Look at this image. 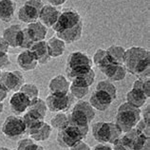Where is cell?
<instances>
[{"label":"cell","mask_w":150,"mask_h":150,"mask_svg":"<svg viewBox=\"0 0 150 150\" xmlns=\"http://www.w3.org/2000/svg\"><path fill=\"white\" fill-rule=\"evenodd\" d=\"M91 60H92V64L94 66H96L99 69L100 71L105 69L110 64L115 63L113 61V59L110 57V55L106 52V50L104 49H98L95 51V53L93 54Z\"/></svg>","instance_id":"23"},{"label":"cell","mask_w":150,"mask_h":150,"mask_svg":"<svg viewBox=\"0 0 150 150\" xmlns=\"http://www.w3.org/2000/svg\"><path fill=\"white\" fill-rule=\"evenodd\" d=\"M49 2L50 5L54 6V7H59V6H63L64 4L67 2V0H47Z\"/></svg>","instance_id":"45"},{"label":"cell","mask_w":150,"mask_h":150,"mask_svg":"<svg viewBox=\"0 0 150 150\" xmlns=\"http://www.w3.org/2000/svg\"><path fill=\"white\" fill-rule=\"evenodd\" d=\"M10 108L15 115L24 114L29 108L30 100L21 91L14 92L10 98Z\"/></svg>","instance_id":"13"},{"label":"cell","mask_w":150,"mask_h":150,"mask_svg":"<svg viewBox=\"0 0 150 150\" xmlns=\"http://www.w3.org/2000/svg\"><path fill=\"white\" fill-rule=\"evenodd\" d=\"M69 150H91V147L86 143H85L84 141H81L70 147Z\"/></svg>","instance_id":"39"},{"label":"cell","mask_w":150,"mask_h":150,"mask_svg":"<svg viewBox=\"0 0 150 150\" xmlns=\"http://www.w3.org/2000/svg\"><path fill=\"white\" fill-rule=\"evenodd\" d=\"M68 121H69L68 114L65 112H60V113L55 114V115L51 118L50 125L51 127H52V129L54 128L56 130H59L68 123Z\"/></svg>","instance_id":"34"},{"label":"cell","mask_w":150,"mask_h":150,"mask_svg":"<svg viewBox=\"0 0 150 150\" xmlns=\"http://www.w3.org/2000/svg\"><path fill=\"white\" fill-rule=\"evenodd\" d=\"M132 88L136 89L149 99L150 97V77L146 78H138L134 81L132 85Z\"/></svg>","instance_id":"27"},{"label":"cell","mask_w":150,"mask_h":150,"mask_svg":"<svg viewBox=\"0 0 150 150\" xmlns=\"http://www.w3.org/2000/svg\"><path fill=\"white\" fill-rule=\"evenodd\" d=\"M141 116L143 120L147 122V123H150V105H146V108H145L144 111L141 112Z\"/></svg>","instance_id":"41"},{"label":"cell","mask_w":150,"mask_h":150,"mask_svg":"<svg viewBox=\"0 0 150 150\" xmlns=\"http://www.w3.org/2000/svg\"><path fill=\"white\" fill-rule=\"evenodd\" d=\"M1 132L10 140L16 141L27 134V127L23 117L10 115L3 122Z\"/></svg>","instance_id":"8"},{"label":"cell","mask_w":150,"mask_h":150,"mask_svg":"<svg viewBox=\"0 0 150 150\" xmlns=\"http://www.w3.org/2000/svg\"><path fill=\"white\" fill-rule=\"evenodd\" d=\"M51 29L66 44H72L82 38L84 22L76 10L65 9L60 13Z\"/></svg>","instance_id":"1"},{"label":"cell","mask_w":150,"mask_h":150,"mask_svg":"<svg viewBox=\"0 0 150 150\" xmlns=\"http://www.w3.org/2000/svg\"><path fill=\"white\" fill-rule=\"evenodd\" d=\"M74 98L69 93H50L46 98V105L48 110L54 113L67 112L74 105Z\"/></svg>","instance_id":"9"},{"label":"cell","mask_w":150,"mask_h":150,"mask_svg":"<svg viewBox=\"0 0 150 150\" xmlns=\"http://www.w3.org/2000/svg\"><path fill=\"white\" fill-rule=\"evenodd\" d=\"M16 150H45V147L41 144H36V142L31 140L30 138H24L17 143Z\"/></svg>","instance_id":"30"},{"label":"cell","mask_w":150,"mask_h":150,"mask_svg":"<svg viewBox=\"0 0 150 150\" xmlns=\"http://www.w3.org/2000/svg\"><path fill=\"white\" fill-rule=\"evenodd\" d=\"M7 150H16V149H10V148H8Z\"/></svg>","instance_id":"47"},{"label":"cell","mask_w":150,"mask_h":150,"mask_svg":"<svg viewBox=\"0 0 150 150\" xmlns=\"http://www.w3.org/2000/svg\"><path fill=\"white\" fill-rule=\"evenodd\" d=\"M92 60L88 54L84 51H72L67 57L66 62V75L68 80L73 77L89 71L92 68Z\"/></svg>","instance_id":"4"},{"label":"cell","mask_w":150,"mask_h":150,"mask_svg":"<svg viewBox=\"0 0 150 150\" xmlns=\"http://www.w3.org/2000/svg\"><path fill=\"white\" fill-rule=\"evenodd\" d=\"M126 103H128L131 105L138 108H142V106L145 105V103L148 100L143 93L138 91L136 89L131 88V90L126 93Z\"/></svg>","instance_id":"26"},{"label":"cell","mask_w":150,"mask_h":150,"mask_svg":"<svg viewBox=\"0 0 150 150\" xmlns=\"http://www.w3.org/2000/svg\"><path fill=\"white\" fill-rule=\"evenodd\" d=\"M101 72L104 73L108 80L112 83L125 80L126 74H127L125 66L123 64H118V63H112L106 67L105 69H103Z\"/></svg>","instance_id":"16"},{"label":"cell","mask_w":150,"mask_h":150,"mask_svg":"<svg viewBox=\"0 0 150 150\" xmlns=\"http://www.w3.org/2000/svg\"><path fill=\"white\" fill-rule=\"evenodd\" d=\"M95 89L104 90V91H105L106 93H108L114 100L117 99V88H116V86L112 82L108 81V79H106V80H102L100 82H98Z\"/></svg>","instance_id":"31"},{"label":"cell","mask_w":150,"mask_h":150,"mask_svg":"<svg viewBox=\"0 0 150 150\" xmlns=\"http://www.w3.org/2000/svg\"><path fill=\"white\" fill-rule=\"evenodd\" d=\"M132 150H150V137L141 135L137 143L134 144Z\"/></svg>","instance_id":"36"},{"label":"cell","mask_w":150,"mask_h":150,"mask_svg":"<svg viewBox=\"0 0 150 150\" xmlns=\"http://www.w3.org/2000/svg\"><path fill=\"white\" fill-rule=\"evenodd\" d=\"M135 128L145 137H150V123L145 122L144 120L142 119V118H141V120L138 122Z\"/></svg>","instance_id":"37"},{"label":"cell","mask_w":150,"mask_h":150,"mask_svg":"<svg viewBox=\"0 0 150 150\" xmlns=\"http://www.w3.org/2000/svg\"><path fill=\"white\" fill-rule=\"evenodd\" d=\"M95 79H96L95 70L91 69L88 72L73 77L72 79H70L69 82L70 84L79 86V88H90L93 85V83L95 82Z\"/></svg>","instance_id":"21"},{"label":"cell","mask_w":150,"mask_h":150,"mask_svg":"<svg viewBox=\"0 0 150 150\" xmlns=\"http://www.w3.org/2000/svg\"><path fill=\"white\" fill-rule=\"evenodd\" d=\"M51 132H52V127H51L50 124L46 123L44 121L40 125L31 129L27 134L34 142H45L50 139Z\"/></svg>","instance_id":"19"},{"label":"cell","mask_w":150,"mask_h":150,"mask_svg":"<svg viewBox=\"0 0 150 150\" xmlns=\"http://www.w3.org/2000/svg\"><path fill=\"white\" fill-rule=\"evenodd\" d=\"M27 29L29 30V33L33 42L45 40L47 34H48V28L43 25L40 21H35L30 24H28Z\"/></svg>","instance_id":"22"},{"label":"cell","mask_w":150,"mask_h":150,"mask_svg":"<svg viewBox=\"0 0 150 150\" xmlns=\"http://www.w3.org/2000/svg\"><path fill=\"white\" fill-rule=\"evenodd\" d=\"M33 40L31 39V36L29 33L27 28L21 29V30L19 31L18 38H17V46L18 48H21L23 50H29L31 45L33 44Z\"/></svg>","instance_id":"29"},{"label":"cell","mask_w":150,"mask_h":150,"mask_svg":"<svg viewBox=\"0 0 150 150\" xmlns=\"http://www.w3.org/2000/svg\"><path fill=\"white\" fill-rule=\"evenodd\" d=\"M124 66L126 71L137 78L150 77V51L143 47H131L125 50Z\"/></svg>","instance_id":"2"},{"label":"cell","mask_w":150,"mask_h":150,"mask_svg":"<svg viewBox=\"0 0 150 150\" xmlns=\"http://www.w3.org/2000/svg\"><path fill=\"white\" fill-rule=\"evenodd\" d=\"M10 47L7 44V42L4 40L2 36H0V52L3 53H8L9 52Z\"/></svg>","instance_id":"42"},{"label":"cell","mask_w":150,"mask_h":150,"mask_svg":"<svg viewBox=\"0 0 150 150\" xmlns=\"http://www.w3.org/2000/svg\"><path fill=\"white\" fill-rule=\"evenodd\" d=\"M0 84L8 91H19L21 86L25 84V77L20 70L3 71L0 75Z\"/></svg>","instance_id":"11"},{"label":"cell","mask_w":150,"mask_h":150,"mask_svg":"<svg viewBox=\"0 0 150 150\" xmlns=\"http://www.w3.org/2000/svg\"><path fill=\"white\" fill-rule=\"evenodd\" d=\"M22 27L18 24H14L11 25L10 27L6 28L3 30L2 33V37L3 39L7 42V44L9 45L10 48H18L17 46V38H18V34L19 31L21 30Z\"/></svg>","instance_id":"24"},{"label":"cell","mask_w":150,"mask_h":150,"mask_svg":"<svg viewBox=\"0 0 150 150\" xmlns=\"http://www.w3.org/2000/svg\"><path fill=\"white\" fill-rule=\"evenodd\" d=\"M44 6L42 0H28L17 11V17L21 22L26 24L38 21L39 13Z\"/></svg>","instance_id":"10"},{"label":"cell","mask_w":150,"mask_h":150,"mask_svg":"<svg viewBox=\"0 0 150 150\" xmlns=\"http://www.w3.org/2000/svg\"><path fill=\"white\" fill-rule=\"evenodd\" d=\"M114 101L115 100L104 90L95 89L90 96L88 103L95 110L105 111L110 108V105H112Z\"/></svg>","instance_id":"12"},{"label":"cell","mask_w":150,"mask_h":150,"mask_svg":"<svg viewBox=\"0 0 150 150\" xmlns=\"http://www.w3.org/2000/svg\"><path fill=\"white\" fill-rule=\"evenodd\" d=\"M47 44H48L50 55L51 58H58L62 56L66 50L67 44L63 40H61L60 38H58L56 35L50 37L47 41Z\"/></svg>","instance_id":"25"},{"label":"cell","mask_w":150,"mask_h":150,"mask_svg":"<svg viewBox=\"0 0 150 150\" xmlns=\"http://www.w3.org/2000/svg\"><path fill=\"white\" fill-rule=\"evenodd\" d=\"M60 13L61 11H59L56 7L51 6L50 4H46V5L44 4L40 13H39L38 21H40L47 28H51L56 22L57 18L60 15Z\"/></svg>","instance_id":"15"},{"label":"cell","mask_w":150,"mask_h":150,"mask_svg":"<svg viewBox=\"0 0 150 150\" xmlns=\"http://www.w3.org/2000/svg\"><path fill=\"white\" fill-rule=\"evenodd\" d=\"M16 3L13 0H0V20L11 22L14 17Z\"/></svg>","instance_id":"20"},{"label":"cell","mask_w":150,"mask_h":150,"mask_svg":"<svg viewBox=\"0 0 150 150\" xmlns=\"http://www.w3.org/2000/svg\"><path fill=\"white\" fill-rule=\"evenodd\" d=\"M1 72H2V69H0V75H1Z\"/></svg>","instance_id":"48"},{"label":"cell","mask_w":150,"mask_h":150,"mask_svg":"<svg viewBox=\"0 0 150 150\" xmlns=\"http://www.w3.org/2000/svg\"><path fill=\"white\" fill-rule=\"evenodd\" d=\"M89 92V88H79L72 84H70L69 86V93L73 96L74 99L83 100Z\"/></svg>","instance_id":"35"},{"label":"cell","mask_w":150,"mask_h":150,"mask_svg":"<svg viewBox=\"0 0 150 150\" xmlns=\"http://www.w3.org/2000/svg\"><path fill=\"white\" fill-rule=\"evenodd\" d=\"M123 132L114 122H97L92 125V136L98 143L112 144Z\"/></svg>","instance_id":"6"},{"label":"cell","mask_w":150,"mask_h":150,"mask_svg":"<svg viewBox=\"0 0 150 150\" xmlns=\"http://www.w3.org/2000/svg\"><path fill=\"white\" fill-rule=\"evenodd\" d=\"M89 131V125H77L72 122L68 121L57 133V144L61 148L69 149L75 144L84 141Z\"/></svg>","instance_id":"3"},{"label":"cell","mask_w":150,"mask_h":150,"mask_svg":"<svg viewBox=\"0 0 150 150\" xmlns=\"http://www.w3.org/2000/svg\"><path fill=\"white\" fill-rule=\"evenodd\" d=\"M70 82L68 78L62 74H58L53 77L49 83V90L50 93H69Z\"/></svg>","instance_id":"17"},{"label":"cell","mask_w":150,"mask_h":150,"mask_svg":"<svg viewBox=\"0 0 150 150\" xmlns=\"http://www.w3.org/2000/svg\"><path fill=\"white\" fill-rule=\"evenodd\" d=\"M11 62L9 57V54L0 52V69H6L9 66H11Z\"/></svg>","instance_id":"38"},{"label":"cell","mask_w":150,"mask_h":150,"mask_svg":"<svg viewBox=\"0 0 150 150\" xmlns=\"http://www.w3.org/2000/svg\"><path fill=\"white\" fill-rule=\"evenodd\" d=\"M16 63L18 67L24 71H31L37 68L38 63L35 60L33 53L29 50H24L18 54Z\"/></svg>","instance_id":"18"},{"label":"cell","mask_w":150,"mask_h":150,"mask_svg":"<svg viewBox=\"0 0 150 150\" xmlns=\"http://www.w3.org/2000/svg\"><path fill=\"white\" fill-rule=\"evenodd\" d=\"M105 50L115 63H118V64H123L124 63V56L125 51V49L124 47L119 45H111Z\"/></svg>","instance_id":"28"},{"label":"cell","mask_w":150,"mask_h":150,"mask_svg":"<svg viewBox=\"0 0 150 150\" xmlns=\"http://www.w3.org/2000/svg\"><path fill=\"white\" fill-rule=\"evenodd\" d=\"M28 109L34 110V111H36L39 114H41V115L44 118H46L47 112H48V108H47L46 102H45V100L41 99L40 97L35 98V99L31 100L30 106H29V108H28Z\"/></svg>","instance_id":"33"},{"label":"cell","mask_w":150,"mask_h":150,"mask_svg":"<svg viewBox=\"0 0 150 150\" xmlns=\"http://www.w3.org/2000/svg\"><path fill=\"white\" fill-rule=\"evenodd\" d=\"M91 150H112L111 144H97L96 145H94L93 148Z\"/></svg>","instance_id":"43"},{"label":"cell","mask_w":150,"mask_h":150,"mask_svg":"<svg viewBox=\"0 0 150 150\" xmlns=\"http://www.w3.org/2000/svg\"><path fill=\"white\" fill-rule=\"evenodd\" d=\"M3 111H4V104L3 103H0V116L2 115Z\"/></svg>","instance_id":"46"},{"label":"cell","mask_w":150,"mask_h":150,"mask_svg":"<svg viewBox=\"0 0 150 150\" xmlns=\"http://www.w3.org/2000/svg\"><path fill=\"white\" fill-rule=\"evenodd\" d=\"M19 91L24 93L30 101L35 99V98H38L39 94H40V90H39L38 86L34 84H31V83H27V84L25 83L19 89Z\"/></svg>","instance_id":"32"},{"label":"cell","mask_w":150,"mask_h":150,"mask_svg":"<svg viewBox=\"0 0 150 150\" xmlns=\"http://www.w3.org/2000/svg\"><path fill=\"white\" fill-rule=\"evenodd\" d=\"M29 50L33 53L35 60L38 63V65H46L51 60L49 51V47L48 44H47V41L45 40L34 42L29 49Z\"/></svg>","instance_id":"14"},{"label":"cell","mask_w":150,"mask_h":150,"mask_svg":"<svg viewBox=\"0 0 150 150\" xmlns=\"http://www.w3.org/2000/svg\"><path fill=\"white\" fill-rule=\"evenodd\" d=\"M141 108H135L128 103H123L117 109L115 116L116 125L123 133L135 128L138 122L141 120Z\"/></svg>","instance_id":"5"},{"label":"cell","mask_w":150,"mask_h":150,"mask_svg":"<svg viewBox=\"0 0 150 150\" xmlns=\"http://www.w3.org/2000/svg\"><path fill=\"white\" fill-rule=\"evenodd\" d=\"M69 121L82 125H89L96 116V110L88 102L78 100L76 104L72 105L71 111L69 114Z\"/></svg>","instance_id":"7"},{"label":"cell","mask_w":150,"mask_h":150,"mask_svg":"<svg viewBox=\"0 0 150 150\" xmlns=\"http://www.w3.org/2000/svg\"><path fill=\"white\" fill-rule=\"evenodd\" d=\"M112 150H130L128 147H126L125 145L123 144V142L121 141V138H119L117 141H115L112 144Z\"/></svg>","instance_id":"40"},{"label":"cell","mask_w":150,"mask_h":150,"mask_svg":"<svg viewBox=\"0 0 150 150\" xmlns=\"http://www.w3.org/2000/svg\"><path fill=\"white\" fill-rule=\"evenodd\" d=\"M8 90L0 84V103H3V101L6 99L8 96Z\"/></svg>","instance_id":"44"}]
</instances>
